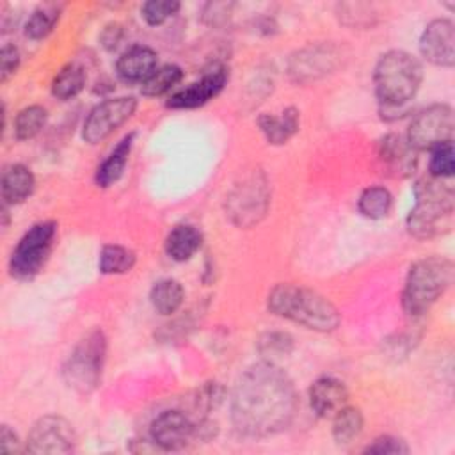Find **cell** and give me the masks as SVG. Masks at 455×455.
Segmentation results:
<instances>
[{"instance_id": "1", "label": "cell", "mask_w": 455, "mask_h": 455, "mask_svg": "<svg viewBox=\"0 0 455 455\" xmlns=\"http://www.w3.org/2000/svg\"><path fill=\"white\" fill-rule=\"evenodd\" d=\"M297 411V393L290 377L275 363H258L238 379L231 398V419L249 437H267L284 430Z\"/></svg>"}, {"instance_id": "2", "label": "cell", "mask_w": 455, "mask_h": 455, "mask_svg": "<svg viewBox=\"0 0 455 455\" xmlns=\"http://www.w3.org/2000/svg\"><path fill=\"white\" fill-rule=\"evenodd\" d=\"M268 309L318 332H329L339 325V313L331 300L295 284H277L268 293Z\"/></svg>"}, {"instance_id": "3", "label": "cell", "mask_w": 455, "mask_h": 455, "mask_svg": "<svg viewBox=\"0 0 455 455\" xmlns=\"http://www.w3.org/2000/svg\"><path fill=\"white\" fill-rule=\"evenodd\" d=\"M416 204L407 217V229L416 238L444 235L453 224V188L439 178H423L414 185Z\"/></svg>"}, {"instance_id": "4", "label": "cell", "mask_w": 455, "mask_h": 455, "mask_svg": "<svg viewBox=\"0 0 455 455\" xmlns=\"http://www.w3.org/2000/svg\"><path fill=\"white\" fill-rule=\"evenodd\" d=\"M423 68L416 57L402 50L384 53L373 73L375 94L387 108H400L412 100L421 85Z\"/></svg>"}, {"instance_id": "5", "label": "cell", "mask_w": 455, "mask_h": 455, "mask_svg": "<svg viewBox=\"0 0 455 455\" xmlns=\"http://www.w3.org/2000/svg\"><path fill=\"white\" fill-rule=\"evenodd\" d=\"M453 279V263L446 258L430 256L416 261L407 274L402 304L407 315L419 316L446 291Z\"/></svg>"}, {"instance_id": "6", "label": "cell", "mask_w": 455, "mask_h": 455, "mask_svg": "<svg viewBox=\"0 0 455 455\" xmlns=\"http://www.w3.org/2000/svg\"><path fill=\"white\" fill-rule=\"evenodd\" d=\"M105 352L107 339L101 331L94 329L85 338H82L62 368L66 384L76 393H91L100 384Z\"/></svg>"}, {"instance_id": "7", "label": "cell", "mask_w": 455, "mask_h": 455, "mask_svg": "<svg viewBox=\"0 0 455 455\" xmlns=\"http://www.w3.org/2000/svg\"><path fill=\"white\" fill-rule=\"evenodd\" d=\"M57 235V224L52 220L34 224L18 242L11 254L9 270L16 279L34 277L46 263Z\"/></svg>"}, {"instance_id": "8", "label": "cell", "mask_w": 455, "mask_h": 455, "mask_svg": "<svg viewBox=\"0 0 455 455\" xmlns=\"http://www.w3.org/2000/svg\"><path fill=\"white\" fill-rule=\"evenodd\" d=\"M453 128L455 123L451 107L435 103L416 114L407 132V142L416 151H432L437 146L453 142Z\"/></svg>"}, {"instance_id": "9", "label": "cell", "mask_w": 455, "mask_h": 455, "mask_svg": "<svg viewBox=\"0 0 455 455\" xmlns=\"http://www.w3.org/2000/svg\"><path fill=\"white\" fill-rule=\"evenodd\" d=\"M137 101L132 96L112 98L98 103L87 116L82 130V137L89 144L105 140L121 124H124L135 112Z\"/></svg>"}, {"instance_id": "10", "label": "cell", "mask_w": 455, "mask_h": 455, "mask_svg": "<svg viewBox=\"0 0 455 455\" xmlns=\"http://www.w3.org/2000/svg\"><path fill=\"white\" fill-rule=\"evenodd\" d=\"M75 443L71 423L60 416H43L28 434L27 450L30 453H69L75 450Z\"/></svg>"}, {"instance_id": "11", "label": "cell", "mask_w": 455, "mask_h": 455, "mask_svg": "<svg viewBox=\"0 0 455 455\" xmlns=\"http://www.w3.org/2000/svg\"><path fill=\"white\" fill-rule=\"evenodd\" d=\"M199 432V425L181 411H164L151 423V437L164 450L187 446Z\"/></svg>"}, {"instance_id": "12", "label": "cell", "mask_w": 455, "mask_h": 455, "mask_svg": "<svg viewBox=\"0 0 455 455\" xmlns=\"http://www.w3.org/2000/svg\"><path fill=\"white\" fill-rule=\"evenodd\" d=\"M228 204L229 213L236 224L252 226L267 212L268 196L265 181H261L258 176L247 180L229 196Z\"/></svg>"}, {"instance_id": "13", "label": "cell", "mask_w": 455, "mask_h": 455, "mask_svg": "<svg viewBox=\"0 0 455 455\" xmlns=\"http://www.w3.org/2000/svg\"><path fill=\"white\" fill-rule=\"evenodd\" d=\"M421 55L435 66H453L455 62V30L453 21L439 18L430 21L419 37Z\"/></svg>"}, {"instance_id": "14", "label": "cell", "mask_w": 455, "mask_h": 455, "mask_svg": "<svg viewBox=\"0 0 455 455\" xmlns=\"http://www.w3.org/2000/svg\"><path fill=\"white\" fill-rule=\"evenodd\" d=\"M229 78V71L226 66H213L208 69L197 82L190 84L188 87L176 91L167 100V107L171 108H196L215 98L226 85Z\"/></svg>"}, {"instance_id": "15", "label": "cell", "mask_w": 455, "mask_h": 455, "mask_svg": "<svg viewBox=\"0 0 455 455\" xmlns=\"http://www.w3.org/2000/svg\"><path fill=\"white\" fill-rule=\"evenodd\" d=\"M158 57L148 46H132L116 62V71L128 84H142L156 71Z\"/></svg>"}, {"instance_id": "16", "label": "cell", "mask_w": 455, "mask_h": 455, "mask_svg": "<svg viewBox=\"0 0 455 455\" xmlns=\"http://www.w3.org/2000/svg\"><path fill=\"white\" fill-rule=\"evenodd\" d=\"M348 400V391L345 384L334 377H322L313 382L309 389L311 409L322 416H334Z\"/></svg>"}, {"instance_id": "17", "label": "cell", "mask_w": 455, "mask_h": 455, "mask_svg": "<svg viewBox=\"0 0 455 455\" xmlns=\"http://www.w3.org/2000/svg\"><path fill=\"white\" fill-rule=\"evenodd\" d=\"M379 156L384 165L396 176H409L416 167V149H412L407 139L389 133L379 142Z\"/></svg>"}, {"instance_id": "18", "label": "cell", "mask_w": 455, "mask_h": 455, "mask_svg": "<svg viewBox=\"0 0 455 455\" xmlns=\"http://www.w3.org/2000/svg\"><path fill=\"white\" fill-rule=\"evenodd\" d=\"M36 180L28 167L12 164L2 172V199L4 204H20L34 190Z\"/></svg>"}, {"instance_id": "19", "label": "cell", "mask_w": 455, "mask_h": 455, "mask_svg": "<svg viewBox=\"0 0 455 455\" xmlns=\"http://www.w3.org/2000/svg\"><path fill=\"white\" fill-rule=\"evenodd\" d=\"M203 235L196 226L178 224L165 238V252L174 261H188L201 247Z\"/></svg>"}, {"instance_id": "20", "label": "cell", "mask_w": 455, "mask_h": 455, "mask_svg": "<svg viewBox=\"0 0 455 455\" xmlns=\"http://www.w3.org/2000/svg\"><path fill=\"white\" fill-rule=\"evenodd\" d=\"M133 137H135V133L124 135L117 142V146L110 151V155L101 162V165L96 171V183L100 187H110L112 183H116L121 178V174L126 167L132 146H133Z\"/></svg>"}, {"instance_id": "21", "label": "cell", "mask_w": 455, "mask_h": 455, "mask_svg": "<svg viewBox=\"0 0 455 455\" xmlns=\"http://www.w3.org/2000/svg\"><path fill=\"white\" fill-rule=\"evenodd\" d=\"M259 130L272 144H284L299 130V110L286 108L279 116L263 114L258 119Z\"/></svg>"}, {"instance_id": "22", "label": "cell", "mask_w": 455, "mask_h": 455, "mask_svg": "<svg viewBox=\"0 0 455 455\" xmlns=\"http://www.w3.org/2000/svg\"><path fill=\"white\" fill-rule=\"evenodd\" d=\"M183 297H185V291L181 284L174 279H162L155 283L149 293L151 304L160 315L176 313L183 304Z\"/></svg>"}, {"instance_id": "23", "label": "cell", "mask_w": 455, "mask_h": 455, "mask_svg": "<svg viewBox=\"0 0 455 455\" xmlns=\"http://www.w3.org/2000/svg\"><path fill=\"white\" fill-rule=\"evenodd\" d=\"M135 265V252L128 247L108 243L103 245L98 259L101 274H126Z\"/></svg>"}, {"instance_id": "24", "label": "cell", "mask_w": 455, "mask_h": 455, "mask_svg": "<svg viewBox=\"0 0 455 455\" xmlns=\"http://www.w3.org/2000/svg\"><path fill=\"white\" fill-rule=\"evenodd\" d=\"M85 85V71L78 64L64 66L52 82V94L59 100H69L76 96Z\"/></svg>"}, {"instance_id": "25", "label": "cell", "mask_w": 455, "mask_h": 455, "mask_svg": "<svg viewBox=\"0 0 455 455\" xmlns=\"http://www.w3.org/2000/svg\"><path fill=\"white\" fill-rule=\"evenodd\" d=\"M359 212L368 219H384L393 206V196L384 187H368L357 201Z\"/></svg>"}, {"instance_id": "26", "label": "cell", "mask_w": 455, "mask_h": 455, "mask_svg": "<svg viewBox=\"0 0 455 455\" xmlns=\"http://www.w3.org/2000/svg\"><path fill=\"white\" fill-rule=\"evenodd\" d=\"M363 430V414L355 407H341L334 414L332 435L339 444H347L355 439Z\"/></svg>"}, {"instance_id": "27", "label": "cell", "mask_w": 455, "mask_h": 455, "mask_svg": "<svg viewBox=\"0 0 455 455\" xmlns=\"http://www.w3.org/2000/svg\"><path fill=\"white\" fill-rule=\"evenodd\" d=\"M332 60L331 53L327 48H311L309 53H300V57L297 55L293 59L291 64V75L297 76V80L307 76L313 78L318 73H325L323 69L329 66V62Z\"/></svg>"}, {"instance_id": "28", "label": "cell", "mask_w": 455, "mask_h": 455, "mask_svg": "<svg viewBox=\"0 0 455 455\" xmlns=\"http://www.w3.org/2000/svg\"><path fill=\"white\" fill-rule=\"evenodd\" d=\"M46 110L41 105H30L18 112L14 119V135L18 140L34 139L46 124Z\"/></svg>"}, {"instance_id": "29", "label": "cell", "mask_w": 455, "mask_h": 455, "mask_svg": "<svg viewBox=\"0 0 455 455\" xmlns=\"http://www.w3.org/2000/svg\"><path fill=\"white\" fill-rule=\"evenodd\" d=\"M181 78H183L181 68L174 64H167L158 68L146 82H142L140 91L144 96H162L169 92Z\"/></svg>"}, {"instance_id": "30", "label": "cell", "mask_w": 455, "mask_h": 455, "mask_svg": "<svg viewBox=\"0 0 455 455\" xmlns=\"http://www.w3.org/2000/svg\"><path fill=\"white\" fill-rule=\"evenodd\" d=\"M57 21H59V9L55 5L39 7L30 14V18L25 25V34H27V37H30L34 41L43 39L53 30Z\"/></svg>"}, {"instance_id": "31", "label": "cell", "mask_w": 455, "mask_h": 455, "mask_svg": "<svg viewBox=\"0 0 455 455\" xmlns=\"http://www.w3.org/2000/svg\"><path fill=\"white\" fill-rule=\"evenodd\" d=\"M293 348V339L286 332H267L258 341V350L268 363L286 357Z\"/></svg>"}, {"instance_id": "32", "label": "cell", "mask_w": 455, "mask_h": 455, "mask_svg": "<svg viewBox=\"0 0 455 455\" xmlns=\"http://www.w3.org/2000/svg\"><path fill=\"white\" fill-rule=\"evenodd\" d=\"M180 9V4L174 0H148L140 7V14L144 21L151 27L162 25L171 16H174Z\"/></svg>"}, {"instance_id": "33", "label": "cell", "mask_w": 455, "mask_h": 455, "mask_svg": "<svg viewBox=\"0 0 455 455\" xmlns=\"http://www.w3.org/2000/svg\"><path fill=\"white\" fill-rule=\"evenodd\" d=\"M453 142L437 146L432 149V158H430V176L432 178H450L455 171V158H453Z\"/></svg>"}, {"instance_id": "34", "label": "cell", "mask_w": 455, "mask_h": 455, "mask_svg": "<svg viewBox=\"0 0 455 455\" xmlns=\"http://www.w3.org/2000/svg\"><path fill=\"white\" fill-rule=\"evenodd\" d=\"M364 453H377V455H400L409 453L407 444L393 435H380L371 444L364 448Z\"/></svg>"}, {"instance_id": "35", "label": "cell", "mask_w": 455, "mask_h": 455, "mask_svg": "<svg viewBox=\"0 0 455 455\" xmlns=\"http://www.w3.org/2000/svg\"><path fill=\"white\" fill-rule=\"evenodd\" d=\"M20 64V52L14 44H5L0 50V78L5 82L11 75L16 73Z\"/></svg>"}, {"instance_id": "36", "label": "cell", "mask_w": 455, "mask_h": 455, "mask_svg": "<svg viewBox=\"0 0 455 455\" xmlns=\"http://www.w3.org/2000/svg\"><path fill=\"white\" fill-rule=\"evenodd\" d=\"M121 39H123V28L117 23H108L100 34V41L107 50H114L121 43Z\"/></svg>"}, {"instance_id": "37", "label": "cell", "mask_w": 455, "mask_h": 455, "mask_svg": "<svg viewBox=\"0 0 455 455\" xmlns=\"http://www.w3.org/2000/svg\"><path fill=\"white\" fill-rule=\"evenodd\" d=\"M0 450L5 453H14L20 450L18 435L7 425H2L0 428Z\"/></svg>"}]
</instances>
